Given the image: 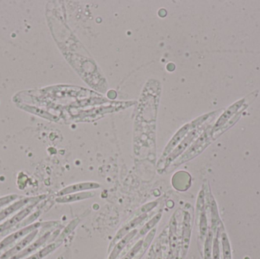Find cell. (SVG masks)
Listing matches in <instances>:
<instances>
[{
    "instance_id": "19",
    "label": "cell",
    "mask_w": 260,
    "mask_h": 259,
    "mask_svg": "<svg viewBox=\"0 0 260 259\" xmlns=\"http://www.w3.org/2000/svg\"><path fill=\"white\" fill-rule=\"evenodd\" d=\"M220 259L219 241H218V235L213 240L212 247V259Z\"/></svg>"
},
{
    "instance_id": "15",
    "label": "cell",
    "mask_w": 260,
    "mask_h": 259,
    "mask_svg": "<svg viewBox=\"0 0 260 259\" xmlns=\"http://www.w3.org/2000/svg\"><path fill=\"white\" fill-rule=\"evenodd\" d=\"M57 247L58 245L56 243H52L27 259H42L43 258L46 257L50 253H52V251H54Z\"/></svg>"
},
{
    "instance_id": "16",
    "label": "cell",
    "mask_w": 260,
    "mask_h": 259,
    "mask_svg": "<svg viewBox=\"0 0 260 259\" xmlns=\"http://www.w3.org/2000/svg\"><path fill=\"white\" fill-rule=\"evenodd\" d=\"M156 229H153L152 231H151L150 232L148 233L147 236L143 240V243H142V249H141L140 252H139V256L137 258V259H140V258L142 257V255L146 252L148 248H149V245L151 244V242L154 239L155 235H156ZM137 255V256H138Z\"/></svg>"
},
{
    "instance_id": "11",
    "label": "cell",
    "mask_w": 260,
    "mask_h": 259,
    "mask_svg": "<svg viewBox=\"0 0 260 259\" xmlns=\"http://www.w3.org/2000/svg\"><path fill=\"white\" fill-rule=\"evenodd\" d=\"M188 130H189V127H183V128L181 129V130H180V131L176 134L175 136L171 139V141H170V143L168 144V145H167V147H166L165 150H164V153H163L162 158H165L166 156H169L170 154L175 149L176 146H177L178 144L181 143V140H182V138L184 137L185 135H186Z\"/></svg>"
},
{
    "instance_id": "14",
    "label": "cell",
    "mask_w": 260,
    "mask_h": 259,
    "mask_svg": "<svg viewBox=\"0 0 260 259\" xmlns=\"http://www.w3.org/2000/svg\"><path fill=\"white\" fill-rule=\"evenodd\" d=\"M221 243L223 249V259H232V249L228 235L225 232L221 234Z\"/></svg>"
},
{
    "instance_id": "18",
    "label": "cell",
    "mask_w": 260,
    "mask_h": 259,
    "mask_svg": "<svg viewBox=\"0 0 260 259\" xmlns=\"http://www.w3.org/2000/svg\"><path fill=\"white\" fill-rule=\"evenodd\" d=\"M210 203H211V225L212 227H215L216 224L218 223V209H217L216 203H215V199H213L212 196L211 195V200H210Z\"/></svg>"
},
{
    "instance_id": "20",
    "label": "cell",
    "mask_w": 260,
    "mask_h": 259,
    "mask_svg": "<svg viewBox=\"0 0 260 259\" xmlns=\"http://www.w3.org/2000/svg\"><path fill=\"white\" fill-rule=\"evenodd\" d=\"M18 197H19L18 195H9V196H6V197H3L2 198V199H0V207L5 206L6 204L9 203V202H12V201L17 199Z\"/></svg>"
},
{
    "instance_id": "7",
    "label": "cell",
    "mask_w": 260,
    "mask_h": 259,
    "mask_svg": "<svg viewBox=\"0 0 260 259\" xmlns=\"http://www.w3.org/2000/svg\"><path fill=\"white\" fill-rule=\"evenodd\" d=\"M95 192L94 191H86V192L69 194V195L57 197L56 199V202L61 204L73 203V202H80V201L91 199V198L95 197Z\"/></svg>"
},
{
    "instance_id": "3",
    "label": "cell",
    "mask_w": 260,
    "mask_h": 259,
    "mask_svg": "<svg viewBox=\"0 0 260 259\" xmlns=\"http://www.w3.org/2000/svg\"><path fill=\"white\" fill-rule=\"evenodd\" d=\"M191 217L189 212H185L182 221V257L186 256L188 248H189V241L191 236Z\"/></svg>"
},
{
    "instance_id": "4",
    "label": "cell",
    "mask_w": 260,
    "mask_h": 259,
    "mask_svg": "<svg viewBox=\"0 0 260 259\" xmlns=\"http://www.w3.org/2000/svg\"><path fill=\"white\" fill-rule=\"evenodd\" d=\"M139 231H137L136 229L134 231H131L130 233L127 234L124 236V238H122L115 246H113V249L110 252V256H109L108 259H117L118 256L121 254L122 252L124 251V249L127 247V245L130 243L132 239L135 238V235H137Z\"/></svg>"
},
{
    "instance_id": "13",
    "label": "cell",
    "mask_w": 260,
    "mask_h": 259,
    "mask_svg": "<svg viewBox=\"0 0 260 259\" xmlns=\"http://www.w3.org/2000/svg\"><path fill=\"white\" fill-rule=\"evenodd\" d=\"M204 245V259H212L213 231H208Z\"/></svg>"
},
{
    "instance_id": "1",
    "label": "cell",
    "mask_w": 260,
    "mask_h": 259,
    "mask_svg": "<svg viewBox=\"0 0 260 259\" xmlns=\"http://www.w3.org/2000/svg\"><path fill=\"white\" fill-rule=\"evenodd\" d=\"M148 218V214L145 213V214H139V215L135 216L133 219H132L130 222L126 224L124 227H122L121 229L118 231V232L116 233L115 236L113 237V239H112L111 242L110 243V246H109V252H110L112 248H113V246H115L117 244V242L122 239L124 238L126 235L130 233L131 231H134L135 230L138 226L140 225L143 221H145L146 219Z\"/></svg>"
},
{
    "instance_id": "17",
    "label": "cell",
    "mask_w": 260,
    "mask_h": 259,
    "mask_svg": "<svg viewBox=\"0 0 260 259\" xmlns=\"http://www.w3.org/2000/svg\"><path fill=\"white\" fill-rule=\"evenodd\" d=\"M144 239H139L138 242L132 246V249L129 251L128 253L125 255V256L122 258L121 259H134L137 255L139 254L140 252L141 249H142V243H143Z\"/></svg>"
},
{
    "instance_id": "12",
    "label": "cell",
    "mask_w": 260,
    "mask_h": 259,
    "mask_svg": "<svg viewBox=\"0 0 260 259\" xmlns=\"http://www.w3.org/2000/svg\"><path fill=\"white\" fill-rule=\"evenodd\" d=\"M161 217H162V214H161V213H158V214H156V215H155L154 217H152L150 221H148V222L142 227V229H141L140 231L138 232L137 235H135L137 239L142 237V236L149 233L151 231L154 229V227H156V226L157 225V223L160 221ZM136 238H135V239H136Z\"/></svg>"
},
{
    "instance_id": "10",
    "label": "cell",
    "mask_w": 260,
    "mask_h": 259,
    "mask_svg": "<svg viewBox=\"0 0 260 259\" xmlns=\"http://www.w3.org/2000/svg\"><path fill=\"white\" fill-rule=\"evenodd\" d=\"M51 235V232L47 233L44 234L43 236H41L40 239H37L36 242H34L33 244L30 245L28 247L26 248L24 250L22 251L20 253H18L17 255H15V256L12 257L11 259H20L22 258L25 257V256H27V255L30 254V253H32L34 251H35L36 249H38V248L41 247L44 242L48 240V238L50 237Z\"/></svg>"
},
{
    "instance_id": "5",
    "label": "cell",
    "mask_w": 260,
    "mask_h": 259,
    "mask_svg": "<svg viewBox=\"0 0 260 259\" xmlns=\"http://www.w3.org/2000/svg\"><path fill=\"white\" fill-rule=\"evenodd\" d=\"M46 198L45 195H42V196H38L37 198H26V199H22V200L19 201V202H15L12 206H9L7 208L4 209L2 211L0 212V221H2L5 217L12 214L14 212L19 210L21 207L26 206L27 204L31 202H38Z\"/></svg>"
},
{
    "instance_id": "2",
    "label": "cell",
    "mask_w": 260,
    "mask_h": 259,
    "mask_svg": "<svg viewBox=\"0 0 260 259\" xmlns=\"http://www.w3.org/2000/svg\"><path fill=\"white\" fill-rule=\"evenodd\" d=\"M99 188H101V185L98 182H79V183L73 184V185H69V186L63 188L62 190L58 192L57 195L58 197H60V196H63V195H69V194L86 192V191L98 189Z\"/></svg>"
},
{
    "instance_id": "9",
    "label": "cell",
    "mask_w": 260,
    "mask_h": 259,
    "mask_svg": "<svg viewBox=\"0 0 260 259\" xmlns=\"http://www.w3.org/2000/svg\"><path fill=\"white\" fill-rule=\"evenodd\" d=\"M35 205L36 203H33L32 205H30L28 207L25 208L24 210H22V211L19 212V214H16V215L14 216L12 218L9 219V221H7L6 222L4 223L3 224L0 226V233L3 232V231H6V230L9 229L11 227L15 226V224L20 222L25 217H27L30 214V211L32 210V209L34 208Z\"/></svg>"
},
{
    "instance_id": "8",
    "label": "cell",
    "mask_w": 260,
    "mask_h": 259,
    "mask_svg": "<svg viewBox=\"0 0 260 259\" xmlns=\"http://www.w3.org/2000/svg\"><path fill=\"white\" fill-rule=\"evenodd\" d=\"M37 232L38 231L37 230H34L32 232L30 233L29 235H27L25 239H22L21 242H19L17 245H15L12 249H11L10 250L8 251L5 254L2 255V259H8V258L13 257L15 255L19 253L21 251L23 250L24 248H26L27 245L30 244V242L34 239V238L37 235Z\"/></svg>"
},
{
    "instance_id": "6",
    "label": "cell",
    "mask_w": 260,
    "mask_h": 259,
    "mask_svg": "<svg viewBox=\"0 0 260 259\" xmlns=\"http://www.w3.org/2000/svg\"><path fill=\"white\" fill-rule=\"evenodd\" d=\"M40 225L41 224L37 223V224L28 226V227H26L24 229L20 230V231H17V232L11 234L8 237L5 238L2 242H0V250H2L4 248L7 247V246L12 244L15 241L20 239L21 237L24 236L26 234L29 233L30 232H32L34 230L37 229V227H39Z\"/></svg>"
}]
</instances>
